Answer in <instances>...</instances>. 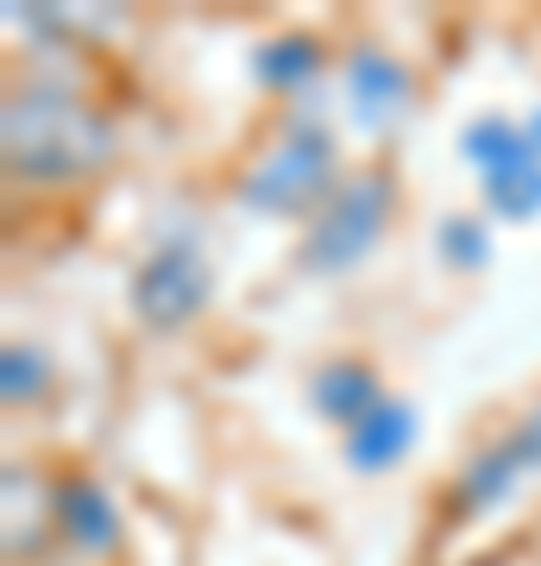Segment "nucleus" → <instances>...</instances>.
Segmentation results:
<instances>
[{
	"label": "nucleus",
	"instance_id": "11",
	"mask_svg": "<svg viewBox=\"0 0 541 566\" xmlns=\"http://www.w3.org/2000/svg\"><path fill=\"white\" fill-rule=\"evenodd\" d=\"M416 441H422V409L409 403L403 390H391L360 428L341 434V460H346L353 479H391V472L416 453Z\"/></svg>",
	"mask_w": 541,
	"mask_h": 566
},
{
	"label": "nucleus",
	"instance_id": "7",
	"mask_svg": "<svg viewBox=\"0 0 541 566\" xmlns=\"http://www.w3.org/2000/svg\"><path fill=\"white\" fill-rule=\"evenodd\" d=\"M0 554L7 566H63L58 542V460H0Z\"/></svg>",
	"mask_w": 541,
	"mask_h": 566
},
{
	"label": "nucleus",
	"instance_id": "10",
	"mask_svg": "<svg viewBox=\"0 0 541 566\" xmlns=\"http://www.w3.org/2000/svg\"><path fill=\"white\" fill-rule=\"evenodd\" d=\"M391 397V378H384V365L372 359V353H353V346H341V353H321L315 365H309V378H302V403H309V416L315 422H327L334 434H346V428H360L372 409Z\"/></svg>",
	"mask_w": 541,
	"mask_h": 566
},
{
	"label": "nucleus",
	"instance_id": "15",
	"mask_svg": "<svg viewBox=\"0 0 541 566\" xmlns=\"http://www.w3.org/2000/svg\"><path fill=\"white\" fill-rule=\"evenodd\" d=\"M479 208L503 227L541 221V158L517 164V170H498V177L479 182Z\"/></svg>",
	"mask_w": 541,
	"mask_h": 566
},
{
	"label": "nucleus",
	"instance_id": "6",
	"mask_svg": "<svg viewBox=\"0 0 541 566\" xmlns=\"http://www.w3.org/2000/svg\"><path fill=\"white\" fill-rule=\"evenodd\" d=\"M334 82H341V102H346V120L360 126L365 139H397L403 126L416 120L422 107V70L409 57H403L397 44L372 39V32H360V39L341 44V70H334Z\"/></svg>",
	"mask_w": 541,
	"mask_h": 566
},
{
	"label": "nucleus",
	"instance_id": "3",
	"mask_svg": "<svg viewBox=\"0 0 541 566\" xmlns=\"http://www.w3.org/2000/svg\"><path fill=\"white\" fill-rule=\"evenodd\" d=\"M403 221V177L391 158H365L341 177V189L296 227V271L315 283L353 277L365 259H378V245Z\"/></svg>",
	"mask_w": 541,
	"mask_h": 566
},
{
	"label": "nucleus",
	"instance_id": "13",
	"mask_svg": "<svg viewBox=\"0 0 541 566\" xmlns=\"http://www.w3.org/2000/svg\"><path fill=\"white\" fill-rule=\"evenodd\" d=\"M454 151H460V164L472 170V177H498V170H517V164L541 158L535 139H529V126L517 120V114H498V107H485V114H472V120L460 126V139H454Z\"/></svg>",
	"mask_w": 541,
	"mask_h": 566
},
{
	"label": "nucleus",
	"instance_id": "14",
	"mask_svg": "<svg viewBox=\"0 0 541 566\" xmlns=\"http://www.w3.org/2000/svg\"><path fill=\"white\" fill-rule=\"evenodd\" d=\"M491 214L485 208H454L435 221V259L454 271V277H479L485 264H491Z\"/></svg>",
	"mask_w": 541,
	"mask_h": 566
},
{
	"label": "nucleus",
	"instance_id": "8",
	"mask_svg": "<svg viewBox=\"0 0 541 566\" xmlns=\"http://www.w3.org/2000/svg\"><path fill=\"white\" fill-rule=\"evenodd\" d=\"M58 542L63 566H114L126 554L121 497L82 460H58Z\"/></svg>",
	"mask_w": 541,
	"mask_h": 566
},
{
	"label": "nucleus",
	"instance_id": "5",
	"mask_svg": "<svg viewBox=\"0 0 541 566\" xmlns=\"http://www.w3.org/2000/svg\"><path fill=\"white\" fill-rule=\"evenodd\" d=\"M541 479V409L522 403L503 428H491L485 441H472L460 453V465L441 479L435 491V510H441V528H466L503 510L517 491H529Z\"/></svg>",
	"mask_w": 541,
	"mask_h": 566
},
{
	"label": "nucleus",
	"instance_id": "9",
	"mask_svg": "<svg viewBox=\"0 0 541 566\" xmlns=\"http://www.w3.org/2000/svg\"><path fill=\"white\" fill-rule=\"evenodd\" d=\"M334 70H341V44L315 25H278L252 44V88L271 107H309Z\"/></svg>",
	"mask_w": 541,
	"mask_h": 566
},
{
	"label": "nucleus",
	"instance_id": "4",
	"mask_svg": "<svg viewBox=\"0 0 541 566\" xmlns=\"http://www.w3.org/2000/svg\"><path fill=\"white\" fill-rule=\"evenodd\" d=\"M221 296V271L196 221H158L139 259L126 264V315L152 340H183L208 322Z\"/></svg>",
	"mask_w": 541,
	"mask_h": 566
},
{
	"label": "nucleus",
	"instance_id": "16",
	"mask_svg": "<svg viewBox=\"0 0 541 566\" xmlns=\"http://www.w3.org/2000/svg\"><path fill=\"white\" fill-rule=\"evenodd\" d=\"M522 126H529V139H535V151H541V102L529 107V120H522Z\"/></svg>",
	"mask_w": 541,
	"mask_h": 566
},
{
	"label": "nucleus",
	"instance_id": "12",
	"mask_svg": "<svg viewBox=\"0 0 541 566\" xmlns=\"http://www.w3.org/2000/svg\"><path fill=\"white\" fill-rule=\"evenodd\" d=\"M63 390V365L44 340H7L0 346V409L7 416H44Z\"/></svg>",
	"mask_w": 541,
	"mask_h": 566
},
{
	"label": "nucleus",
	"instance_id": "17",
	"mask_svg": "<svg viewBox=\"0 0 541 566\" xmlns=\"http://www.w3.org/2000/svg\"><path fill=\"white\" fill-rule=\"evenodd\" d=\"M529 403H535V409H541V390H535V397H529Z\"/></svg>",
	"mask_w": 541,
	"mask_h": 566
},
{
	"label": "nucleus",
	"instance_id": "2",
	"mask_svg": "<svg viewBox=\"0 0 541 566\" xmlns=\"http://www.w3.org/2000/svg\"><path fill=\"white\" fill-rule=\"evenodd\" d=\"M353 170L341 151V126L327 120L315 102L309 107H271L252 139L240 145V158L227 170V196L252 221H290L302 227L315 214L341 177Z\"/></svg>",
	"mask_w": 541,
	"mask_h": 566
},
{
	"label": "nucleus",
	"instance_id": "1",
	"mask_svg": "<svg viewBox=\"0 0 541 566\" xmlns=\"http://www.w3.org/2000/svg\"><path fill=\"white\" fill-rule=\"evenodd\" d=\"M126 133L95 82L51 57H25L0 88V177L13 196L70 202L121 170Z\"/></svg>",
	"mask_w": 541,
	"mask_h": 566
}]
</instances>
